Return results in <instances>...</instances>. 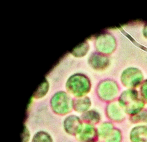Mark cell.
I'll use <instances>...</instances> for the list:
<instances>
[{"label":"cell","mask_w":147,"mask_h":142,"mask_svg":"<svg viewBox=\"0 0 147 142\" xmlns=\"http://www.w3.org/2000/svg\"><path fill=\"white\" fill-rule=\"evenodd\" d=\"M88 62L90 66L97 71L105 70L109 63L108 58L103 54L98 52L93 53L89 57Z\"/></svg>","instance_id":"9"},{"label":"cell","mask_w":147,"mask_h":142,"mask_svg":"<svg viewBox=\"0 0 147 142\" xmlns=\"http://www.w3.org/2000/svg\"><path fill=\"white\" fill-rule=\"evenodd\" d=\"M89 48L88 43L84 41L74 48L72 51V54L74 56L81 57L84 56L86 53Z\"/></svg>","instance_id":"15"},{"label":"cell","mask_w":147,"mask_h":142,"mask_svg":"<svg viewBox=\"0 0 147 142\" xmlns=\"http://www.w3.org/2000/svg\"><path fill=\"white\" fill-rule=\"evenodd\" d=\"M130 121L133 123H139L147 122V110H142L138 113L131 115Z\"/></svg>","instance_id":"16"},{"label":"cell","mask_w":147,"mask_h":142,"mask_svg":"<svg viewBox=\"0 0 147 142\" xmlns=\"http://www.w3.org/2000/svg\"><path fill=\"white\" fill-rule=\"evenodd\" d=\"M129 138L131 142H147V126L138 125L130 131Z\"/></svg>","instance_id":"11"},{"label":"cell","mask_w":147,"mask_h":142,"mask_svg":"<svg viewBox=\"0 0 147 142\" xmlns=\"http://www.w3.org/2000/svg\"><path fill=\"white\" fill-rule=\"evenodd\" d=\"M115 46V39L109 33H103L97 37L96 46L97 49L101 53H111L114 50Z\"/></svg>","instance_id":"6"},{"label":"cell","mask_w":147,"mask_h":142,"mask_svg":"<svg viewBox=\"0 0 147 142\" xmlns=\"http://www.w3.org/2000/svg\"></svg>","instance_id":"23"},{"label":"cell","mask_w":147,"mask_h":142,"mask_svg":"<svg viewBox=\"0 0 147 142\" xmlns=\"http://www.w3.org/2000/svg\"><path fill=\"white\" fill-rule=\"evenodd\" d=\"M140 91L142 97L147 102V79L145 80L142 84Z\"/></svg>","instance_id":"20"},{"label":"cell","mask_w":147,"mask_h":142,"mask_svg":"<svg viewBox=\"0 0 147 142\" xmlns=\"http://www.w3.org/2000/svg\"><path fill=\"white\" fill-rule=\"evenodd\" d=\"M91 104L90 98L87 96L76 98L72 100L73 109L78 113H84L88 111Z\"/></svg>","instance_id":"12"},{"label":"cell","mask_w":147,"mask_h":142,"mask_svg":"<svg viewBox=\"0 0 147 142\" xmlns=\"http://www.w3.org/2000/svg\"><path fill=\"white\" fill-rule=\"evenodd\" d=\"M106 112L108 118L114 122L122 121L125 117V113L118 102H110L106 107Z\"/></svg>","instance_id":"7"},{"label":"cell","mask_w":147,"mask_h":142,"mask_svg":"<svg viewBox=\"0 0 147 142\" xmlns=\"http://www.w3.org/2000/svg\"><path fill=\"white\" fill-rule=\"evenodd\" d=\"M118 102L125 113L131 116L141 111L144 105L138 92L133 89L123 92L119 97Z\"/></svg>","instance_id":"1"},{"label":"cell","mask_w":147,"mask_h":142,"mask_svg":"<svg viewBox=\"0 0 147 142\" xmlns=\"http://www.w3.org/2000/svg\"><path fill=\"white\" fill-rule=\"evenodd\" d=\"M81 118L86 124L92 125L98 123L100 121V117L97 111L90 110L84 113L82 115Z\"/></svg>","instance_id":"13"},{"label":"cell","mask_w":147,"mask_h":142,"mask_svg":"<svg viewBox=\"0 0 147 142\" xmlns=\"http://www.w3.org/2000/svg\"><path fill=\"white\" fill-rule=\"evenodd\" d=\"M117 83L113 80L106 79L100 82L96 88L98 97L106 102H111L117 96L119 92Z\"/></svg>","instance_id":"3"},{"label":"cell","mask_w":147,"mask_h":142,"mask_svg":"<svg viewBox=\"0 0 147 142\" xmlns=\"http://www.w3.org/2000/svg\"><path fill=\"white\" fill-rule=\"evenodd\" d=\"M69 92L76 98L85 96L90 91L91 83L89 78L85 75L77 73L70 76L66 84Z\"/></svg>","instance_id":"2"},{"label":"cell","mask_w":147,"mask_h":142,"mask_svg":"<svg viewBox=\"0 0 147 142\" xmlns=\"http://www.w3.org/2000/svg\"><path fill=\"white\" fill-rule=\"evenodd\" d=\"M64 127L65 130L68 134L77 135L81 131L83 125L81 120L78 117L71 115L65 119Z\"/></svg>","instance_id":"8"},{"label":"cell","mask_w":147,"mask_h":142,"mask_svg":"<svg viewBox=\"0 0 147 142\" xmlns=\"http://www.w3.org/2000/svg\"><path fill=\"white\" fill-rule=\"evenodd\" d=\"M98 135V131L92 125L86 124L83 126L81 131L76 136L82 142H96Z\"/></svg>","instance_id":"10"},{"label":"cell","mask_w":147,"mask_h":142,"mask_svg":"<svg viewBox=\"0 0 147 142\" xmlns=\"http://www.w3.org/2000/svg\"><path fill=\"white\" fill-rule=\"evenodd\" d=\"M114 129L113 125L112 123L109 122L103 123L98 127V135L101 137L105 139Z\"/></svg>","instance_id":"14"},{"label":"cell","mask_w":147,"mask_h":142,"mask_svg":"<svg viewBox=\"0 0 147 142\" xmlns=\"http://www.w3.org/2000/svg\"><path fill=\"white\" fill-rule=\"evenodd\" d=\"M143 75L139 69L135 68H127L122 72L121 80L125 86L135 88L138 86L143 79Z\"/></svg>","instance_id":"5"},{"label":"cell","mask_w":147,"mask_h":142,"mask_svg":"<svg viewBox=\"0 0 147 142\" xmlns=\"http://www.w3.org/2000/svg\"><path fill=\"white\" fill-rule=\"evenodd\" d=\"M22 142H27L29 138V133L27 129L25 128L22 134Z\"/></svg>","instance_id":"21"},{"label":"cell","mask_w":147,"mask_h":142,"mask_svg":"<svg viewBox=\"0 0 147 142\" xmlns=\"http://www.w3.org/2000/svg\"><path fill=\"white\" fill-rule=\"evenodd\" d=\"M105 139V142H121L122 139L121 132L119 129L114 128Z\"/></svg>","instance_id":"17"},{"label":"cell","mask_w":147,"mask_h":142,"mask_svg":"<svg viewBox=\"0 0 147 142\" xmlns=\"http://www.w3.org/2000/svg\"><path fill=\"white\" fill-rule=\"evenodd\" d=\"M32 142H52L49 135L42 131L37 133L34 136Z\"/></svg>","instance_id":"18"},{"label":"cell","mask_w":147,"mask_h":142,"mask_svg":"<svg viewBox=\"0 0 147 142\" xmlns=\"http://www.w3.org/2000/svg\"><path fill=\"white\" fill-rule=\"evenodd\" d=\"M143 33L144 36L147 38V25L144 27Z\"/></svg>","instance_id":"22"},{"label":"cell","mask_w":147,"mask_h":142,"mask_svg":"<svg viewBox=\"0 0 147 142\" xmlns=\"http://www.w3.org/2000/svg\"><path fill=\"white\" fill-rule=\"evenodd\" d=\"M72 100L67 93L59 92L53 96L51 102V107L56 113L66 115L71 112L73 109Z\"/></svg>","instance_id":"4"},{"label":"cell","mask_w":147,"mask_h":142,"mask_svg":"<svg viewBox=\"0 0 147 142\" xmlns=\"http://www.w3.org/2000/svg\"><path fill=\"white\" fill-rule=\"evenodd\" d=\"M48 88L47 82L44 80L39 86L34 93V96L37 97H40L45 94Z\"/></svg>","instance_id":"19"}]
</instances>
